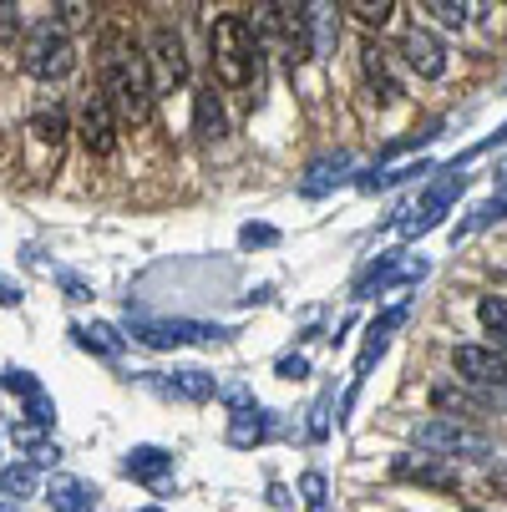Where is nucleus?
Instances as JSON below:
<instances>
[{
	"label": "nucleus",
	"instance_id": "1",
	"mask_svg": "<svg viewBox=\"0 0 507 512\" xmlns=\"http://www.w3.org/2000/svg\"><path fill=\"white\" fill-rule=\"evenodd\" d=\"M97 66H102V97L112 102L117 122L148 127V122H153V102H158L148 51H142L127 31H102V41H97Z\"/></svg>",
	"mask_w": 507,
	"mask_h": 512
},
{
	"label": "nucleus",
	"instance_id": "2",
	"mask_svg": "<svg viewBox=\"0 0 507 512\" xmlns=\"http://www.w3.org/2000/svg\"><path fill=\"white\" fill-rule=\"evenodd\" d=\"M208 61H213V77L229 92L259 87V61H264V41L244 16H219L208 26Z\"/></svg>",
	"mask_w": 507,
	"mask_h": 512
},
{
	"label": "nucleus",
	"instance_id": "3",
	"mask_svg": "<svg viewBox=\"0 0 507 512\" xmlns=\"http://www.w3.org/2000/svg\"><path fill=\"white\" fill-rule=\"evenodd\" d=\"M411 442L442 462H487L492 457V436H482L477 426L457 421V416H431L411 431Z\"/></svg>",
	"mask_w": 507,
	"mask_h": 512
},
{
	"label": "nucleus",
	"instance_id": "4",
	"mask_svg": "<svg viewBox=\"0 0 507 512\" xmlns=\"http://www.w3.org/2000/svg\"><path fill=\"white\" fill-rule=\"evenodd\" d=\"M77 66V46H71V31L61 21H36L21 41V71L36 82H61Z\"/></svg>",
	"mask_w": 507,
	"mask_h": 512
},
{
	"label": "nucleus",
	"instance_id": "5",
	"mask_svg": "<svg viewBox=\"0 0 507 512\" xmlns=\"http://www.w3.org/2000/svg\"><path fill=\"white\" fill-rule=\"evenodd\" d=\"M132 340L148 350H178V345H219L229 340V330L193 325V320H132Z\"/></svg>",
	"mask_w": 507,
	"mask_h": 512
},
{
	"label": "nucleus",
	"instance_id": "6",
	"mask_svg": "<svg viewBox=\"0 0 507 512\" xmlns=\"http://www.w3.org/2000/svg\"><path fill=\"white\" fill-rule=\"evenodd\" d=\"M148 66H153V87L158 92H173L188 82V51H183V36L173 26H158L153 41H148Z\"/></svg>",
	"mask_w": 507,
	"mask_h": 512
},
{
	"label": "nucleus",
	"instance_id": "7",
	"mask_svg": "<svg viewBox=\"0 0 507 512\" xmlns=\"http://www.w3.org/2000/svg\"><path fill=\"white\" fill-rule=\"evenodd\" d=\"M117 112H112V102L102 97V92H92L87 102H82V117H77V137H82V148L92 153V158H107L112 148H117Z\"/></svg>",
	"mask_w": 507,
	"mask_h": 512
},
{
	"label": "nucleus",
	"instance_id": "8",
	"mask_svg": "<svg viewBox=\"0 0 507 512\" xmlns=\"http://www.w3.org/2000/svg\"><path fill=\"white\" fill-rule=\"evenodd\" d=\"M396 51H401V61L416 71V77H426V82L447 77V46H442L437 36H431L426 26H411V31H401Z\"/></svg>",
	"mask_w": 507,
	"mask_h": 512
},
{
	"label": "nucleus",
	"instance_id": "9",
	"mask_svg": "<svg viewBox=\"0 0 507 512\" xmlns=\"http://www.w3.org/2000/svg\"><path fill=\"white\" fill-rule=\"evenodd\" d=\"M452 360L467 386H507V350L497 345H457Z\"/></svg>",
	"mask_w": 507,
	"mask_h": 512
},
{
	"label": "nucleus",
	"instance_id": "10",
	"mask_svg": "<svg viewBox=\"0 0 507 512\" xmlns=\"http://www.w3.org/2000/svg\"><path fill=\"white\" fill-rule=\"evenodd\" d=\"M360 77H366V87L376 92L381 107H396L401 102V77L391 71V51L386 46H376V41L360 46Z\"/></svg>",
	"mask_w": 507,
	"mask_h": 512
},
{
	"label": "nucleus",
	"instance_id": "11",
	"mask_svg": "<svg viewBox=\"0 0 507 512\" xmlns=\"http://www.w3.org/2000/svg\"><path fill=\"white\" fill-rule=\"evenodd\" d=\"M305 6V36H310V61H330L340 41V16L335 0H300Z\"/></svg>",
	"mask_w": 507,
	"mask_h": 512
},
{
	"label": "nucleus",
	"instance_id": "12",
	"mask_svg": "<svg viewBox=\"0 0 507 512\" xmlns=\"http://www.w3.org/2000/svg\"><path fill=\"white\" fill-rule=\"evenodd\" d=\"M396 482H416V487H437V492H457L462 477L452 462H426V457H396Z\"/></svg>",
	"mask_w": 507,
	"mask_h": 512
},
{
	"label": "nucleus",
	"instance_id": "13",
	"mask_svg": "<svg viewBox=\"0 0 507 512\" xmlns=\"http://www.w3.org/2000/svg\"><path fill=\"white\" fill-rule=\"evenodd\" d=\"M193 127H198L203 142H219L229 132V117H224V102H219V92H213V82H203L193 92Z\"/></svg>",
	"mask_w": 507,
	"mask_h": 512
},
{
	"label": "nucleus",
	"instance_id": "14",
	"mask_svg": "<svg viewBox=\"0 0 507 512\" xmlns=\"http://www.w3.org/2000/svg\"><path fill=\"white\" fill-rule=\"evenodd\" d=\"M168 472H173V457L163 452V447H132L127 457H122V477H132V482H168Z\"/></svg>",
	"mask_w": 507,
	"mask_h": 512
},
{
	"label": "nucleus",
	"instance_id": "15",
	"mask_svg": "<svg viewBox=\"0 0 507 512\" xmlns=\"http://www.w3.org/2000/svg\"><path fill=\"white\" fill-rule=\"evenodd\" d=\"M401 320H406V305H391L381 320H371V330H366V350H360V365H355L360 376H366L371 365L386 355V340H391V330H401Z\"/></svg>",
	"mask_w": 507,
	"mask_h": 512
},
{
	"label": "nucleus",
	"instance_id": "16",
	"mask_svg": "<svg viewBox=\"0 0 507 512\" xmlns=\"http://www.w3.org/2000/svg\"><path fill=\"white\" fill-rule=\"evenodd\" d=\"M46 497H51V512H97V492L77 477H51Z\"/></svg>",
	"mask_w": 507,
	"mask_h": 512
},
{
	"label": "nucleus",
	"instance_id": "17",
	"mask_svg": "<svg viewBox=\"0 0 507 512\" xmlns=\"http://www.w3.org/2000/svg\"><path fill=\"white\" fill-rule=\"evenodd\" d=\"M431 406H437V411H447V416H482L487 406H482V396L462 381V386H452V381H442V386H431Z\"/></svg>",
	"mask_w": 507,
	"mask_h": 512
},
{
	"label": "nucleus",
	"instance_id": "18",
	"mask_svg": "<svg viewBox=\"0 0 507 512\" xmlns=\"http://www.w3.org/2000/svg\"><path fill=\"white\" fill-rule=\"evenodd\" d=\"M345 173H350V158H345V153H340V158H320V163L305 173L300 193H305V198H320V193H330V188H335Z\"/></svg>",
	"mask_w": 507,
	"mask_h": 512
},
{
	"label": "nucleus",
	"instance_id": "19",
	"mask_svg": "<svg viewBox=\"0 0 507 512\" xmlns=\"http://www.w3.org/2000/svg\"><path fill=\"white\" fill-rule=\"evenodd\" d=\"M71 335H77V345H82V350L107 355V360H117V355L127 350V340H122L112 325H87V330H71Z\"/></svg>",
	"mask_w": 507,
	"mask_h": 512
},
{
	"label": "nucleus",
	"instance_id": "20",
	"mask_svg": "<svg viewBox=\"0 0 507 512\" xmlns=\"http://www.w3.org/2000/svg\"><path fill=\"white\" fill-rule=\"evenodd\" d=\"M31 492H36V467L31 462L0 467V497H6V502H26Z\"/></svg>",
	"mask_w": 507,
	"mask_h": 512
},
{
	"label": "nucleus",
	"instance_id": "21",
	"mask_svg": "<svg viewBox=\"0 0 507 512\" xmlns=\"http://www.w3.org/2000/svg\"><path fill=\"white\" fill-rule=\"evenodd\" d=\"M264 421H269L264 411H239V416L229 421V442H234V447H259L264 436H269Z\"/></svg>",
	"mask_w": 507,
	"mask_h": 512
},
{
	"label": "nucleus",
	"instance_id": "22",
	"mask_svg": "<svg viewBox=\"0 0 507 512\" xmlns=\"http://www.w3.org/2000/svg\"><path fill=\"white\" fill-rule=\"evenodd\" d=\"M173 386V396H188V401H213V396H219V386H213V376L208 371H173L168 376Z\"/></svg>",
	"mask_w": 507,
	"mask_h": 512
},
{
	"label": "nucleus",
	"instance_id": "23",
	"mask_svg": "<svg viewBox=\"0 0 507 512\" xmlns=\"http://www.w3.org/2000/svg\"><path fill=\"white\" fill-rule=\"evenodd\" d=\"M345 11L366 26V31H381V26H391V16H396V0H345Z\"/></svg>",
	"mask_w": 507,
	"mask_h": 512
},
{
	"label": "nucleus",
	"instance_id": "24",
	"mask_svg": "<svg viewBox=\"0 0 507 512\" xmlns=\"http://www.w3.org/2000/svg\"><path fill=\"white\" fill-rule=\"evenodd\" d=\"M477 320H482V330L492 335V345L507 350V300H497V295L477 300Z\"/></svg>",
	"mask_w": 507,
	"mask_h": 512
},
{
	"label": "nucleus",
	"instance_id": "25",
	"mask_svg": "<svg viewBox=\"0 0 507 512\" xmlns=\"http://www.w3.org/2000/svg\"><path fill=\"white\" fill-rule=\"evenodd\" d=\"M31 137L36 142H46V148H61V137H66V112L51 102V107H41L36 117H31Z\"/></svg>",
	"mask_w": 507,
	"mask_h": 512
},
{
	"label": "nucleus",
	"instance_id": "26",
	"mask_svg": "<svg viewBox=\"0 0 507 512\" xmlns=\"http://www.w3.org/2000/svg\"><path fill=\"white\" fill-rule=\"evenodd\" d=\"M421 6V16H431L437 26H447V31H462L467 26V0H416Z\"/></svg>",
	"mask_w": 507,
	"mask_h": 512
},
{
	"label": "nucleus",
	"instance_id": "27",
	"mask_svg": "<svg viewBox=\"0 0 507 512\" xmlns=\"http://www.w3.org/2000/svg\"><path fill=\"white\" fill-rule=\"evenodd\" d=\"M300 492H305V507L310 512H330V492H325V477L320 472H305L300 477Z\"/></svg>",
	"mask_w": 507,
	"mask_h": 512
},
{
	"label": "nucleus",
	"instance_id": "28",
	"mask_svg": "<svg viewBox=\"0 0 507 512\" xmlns=\"http://www.w3.org/2000/svg\"><path fill=\"white\" fill-rule=\"evenodd\" d=\"M26 421H36V426H56V406H51V396L46 391H36V396H26Z\"/></svg>",
	"mask_w": 507,
	"mask_h": 512
},
{
	"label": "nucleus",
	"instance_id": "29",
	"mask_svg": "<svg viewBox=\"0 0 507 512\" xmlns=\"http://www.w3.org/2000/svg\"><path fill=\"white\" fill-rule=\"evenodd\" d=\"M239 244H249V249H269V244H279V229H269V224H244Z\"/></svg>",
	"mask_w": 507,
	"mask_h": 512
},
{
	"label": "nucleus",
	"instance_id": "30",
	"mask_svg": "<svg viewBox=\"0 0 507 512\" xmlns=\"http://www.w3.org/2000/svg\"><path fill=\"white\" fill-rule=\"evenodd\" d=\"M92 16V0H61V26L71 31V26H82Z\"/></svg>",
	"mask_w": 507,
	"mask_h": 512
},
{
	"label": "nucleus",
	"instance_id": "31",
	"mask_svg": "<svg viewBox=\"0 0 507 512\" xmlns=\"http://www.w3.org/2000/svg\"><path fill=\"white\" fill-rule=\"evenodd\" d=\"M0 386H6V391H16V396H36V391H41L31 371H6V381H0Z\"/></svg>",
	"mask_w": 507,
	"mask_h": 512
},
{
	"label": "nucleus",
	"instance_id": "32",
	"mask_svg": "<svg viewBox=\"0 0 507 512\" xmlns=\"http://www.w3.org/2000/svg\"><path fill=\"white\" fill-rule=\"evenodd\" d=\"M497 218H507V193H502V198H492L487 208H477V229H487V224H497Z\"/></svg>",
	"mask_w": 507,
	"mask_h": 512
},
{
	"label": "nucleus",
	"instance_id": "33",
	"mask_svg": "<svg viewBox=\"0 0 507 512\" xmlns=\"http://www.w3.org/2000/svg\"><path fill=\"white\" fill-rule=\"evenodd\" d=\"M274 371H279V376H295V381H300V376H310V365H305V355H279V365H274Z\"/></svg>",
	"mask_w": 507,
	"mask_h": 512
},
{
	"label": "nucleus",
	"instance_id": "34",
	"mask_svg": "<svg viewBox=\"0 0 507 512\" xmlns=\"http://www.w3.org/2000/svg\"><path fill=\"white\" fill-rule=\"evenodd\" d=\"M219 396H224L229 406H239V411H249V406H254V396H249L244 386H229V391H219Z\"/></svg>",
	"mask_w": 507,
	"mask_h": 512
},
{
	"label": "nucleus",
	"instance_id": "35",
	"mask_svg": "<svg viewBox=\"0 0 507 512\" xmlns=\"http://www.w3.org/2000/svg\"><path fill=\"white\" fill-rule=\"evenodd\" d=\"M61 284H66V295H71V300H87V284H82V279H71V274H61Z\"/></svg>",
	"mask_w": 507,
	"mask_h": 512
},
{
	"label": "nucleus",
	"instance_id": "36",
	"mask_svg": "<svg viewBox=\"0 0 507 512\" xmlns=\"http://www.w3.org/2000/svg\"><path fill=\"white\" fill-rule=\"evenodd\" d=\"M0 305H21V289L6 284V279H0Z\"/></svg>",
	"mask_w": 507,
	"mask_h": 512
},
{
	"label": "nucleus",
	"instance_id": "37",
	"mask_svg": "<svg viewBox=\"0 0 507 512\" xmlns=\"http://www.w3.org/2000/svg\"><path fill=\"white\" fill-rule=\"evenodd\" d=\"M16 26V0H0V31Z\"/></svg>",
	"mask_w": 507,
	"mask_h": 512
},
{
	"label": "nucleus",
	"instance_id": "38",
	"mask_svg": "<svg viewBox=\"0 0 507 512\" xmlns=\"http://www.w3.org/2000/svg\"><path fill=\"white\" fill-rule=\"evenodd\" d=\"M0 512H21V507H16V502H0Z\"/></svg>",
	"mask_w": 507,
	"mask_h": 512
},
{
	"label": "nucleus",
	"instance_id": "39",
	"mask_svg": "<svg viewBox=\"0 0 507 512\" xmlns=\"http://www.w3.org/2000/svg\"><path fill=\"white\" fill-rule=\"evenodd\" d=\"M142 512H163V507H142Z\"/></svg>",
	"mask_w": 507,
	"mask_h": 512
},
{
	"label": "nucleus",
	"instance_id": "40",
	"mask_svg": "<svg viewBox=\"0 0 507 512\" xmlns=\"http://www.w3.org/2000/svg\"><path fill=\"white\" fill-rule=\"evenodd\" d=\"M502 6H507V0H502Z\"/></svg>",
	"mask_w": 507,
	"mask_h": 512
}]
</instances>
